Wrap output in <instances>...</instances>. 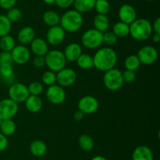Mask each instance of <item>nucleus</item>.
<instances>
[{"instance_id": "obj_1", "label": "nucleus", "mask_w": 160, "mask_h": 160, "mask_svg": "<svg viewBox=\"0 0 160 160\" xmlns=\"http://www.w3.org/2000/svg\"><path fill=\"white\" fill-rule=\"evenodd\" d=\"M92 58L94 67L98 71L104 72L114 68L118 61L117 52L109 46L98 49Z\"/></svg>"}, {"instance_id": "obj_2", "label": "nucleus", "mask_w": 160, "mask_h": 160, "mask_svg": "<svg viewBox=\"0 0 160 160\" xmlns=\"http://www.w3.org/2000/svg\"><path fill=\"white\" fill-rule=\"evenodd\" d=\"M129 26V35L136 41L139 42L146 41L153 34L152 23L147 19H136Z\"/></svg>"}, {"instance_id": "obj_3", "label": "nucleus", "mask_w": 160, "mask_h": 160, "mask_svg": "<svg viewBox=\"0 0 160 160\" xmlns=\"http://www.w3.org/2000/svg\"><path fill=\"white\" fill-rule=\"evenodd\" d=\"M84 18L82 14L75 9H70L60 17L59 25L66 32L75 33L82 28Z\"/></svg>"}, {"instance_id": "obj_4", "label": "nucleus", "mask_w": 160, "mask_h": 160, "mask_svg": "<svg viewBox=\"0 0 160 160\" xmlns=\"http://www.w3.org/2000/svg\"><path fill=\"white\" fill-rule=\"evenodd\" d=\"M45 66L48 67V70L57 73L67 66V60L63 53L60 50H48L45 56Z\"/></svg>"}, {"instance_id": "obj_5", "label": "nucleus", "mask_w": 160, "mask_h": 160, "mask_svg": "<svg viewBox=\"0 0 160 160\" xmlns=\"http://www.w3.org/2000/svg\"><path fill=\"white\" fill-rule=\"evenodd\" d=\"M103 83L106 89L110 91H117L121 89L123 85L122 72L117 68H112L105 72Z\"/></svg>"}, {"instance_id": "obj_6", "label": "nucleus", "mask_w": 160, "mask_h": 160, "mask_svg": "<svg viewBox=\"0 0 160 160\" xmlns=\"http://www.w3.org/2000/svg\"><path fill=\"white\" fill-rule=\"evenodd\" d=\"M103 33L95 28L88 29L84 31L81 36V43L85 48L89 50H95L101 46L102 42Z\"/></svg>"}, {"instance_id": "obj_7", "label": "nucleus", "mask_w": 160, "mask_h": 160, "mask_svg": "<svg viewBox=\"0 0 160 160\" xmlns=\"http://www.w3.org/2000/svg\"><path fill=\"white\" fill-rule=\"evenodd\" d=\"M9 98L15 101L16 103H24L25 100L29 97L28 86L21 83H13L9 86L8 89Z\"/></svg>"}, {"instance_id": "obj_8", "label": "nucleus", "mask_w": 160, "mask_h": 160, "mask_svg": "<svg viewBox=\"0 0 160 160\" xmlns=\"http://www.w3.org/2000/svg\"><path fill=\"white\" fill-rule=\"evenodd\" d=\"M140 63L144 65H151L158 59V51L152 45H144L139 49L137 54Z\"/></svg>"}, {"instance_id": "obj_9", "label": "nucleus", "mask_w": 160, "mask_h": 160, "mask_svg": "<svg viewBox=\"0 0 160 160\" xmlns=\"http://www.w3.org/2000/svg\"><path fill=\"white\" fill-rule=\"evenodd\" d=\"M18 111V104L10 98H5L0 100V119L2 120L12 119Z\"/></svg>"}, {"instance_id": "obj_10", "label": "nucleus", "mask_w": 160, "mask_h": 160, "mask_svg": "<svg viewBox=\"0 0 160 160\" xmlns=\"http://www.w3.org/2000/svg\"><path fill=\"white\" fill-rule=\"evenodd\" d=\"M78 110L84 115H92L96 112L99 108V103L96 97L86 95L81 97L78 103Z\"/></svg>"}, {"instance_id": "obj_11", "label": "nucleus", "mask_w": 160, "mask_h": 160, "mask_svg": "<svg viewBox=\"0 0 160 160\" xmlns=\"http://www.w3.org/2000/svg\"><path fill=\"white\" fill-rule=\"evenodd\" d=\"M45 96H46L47 100L50 103L56 105L63 103L67 97V94L63 87L56 84L48 86V89H46Z\"/></svg>"}, {"instance_id": "obj_12", "label": "nucleus", "mask_w": 160, "mask_h": 160, "mask_svg": "<svg viewBox=\"0 0 160 160\" xmlns=\"http://www.w3.org/2000/svg\"><path fill=\"white\" fill-rule=\"evenodd\" d=\"M77 77V73L73 69L64 67L56 73V83L62 87H69L74 84Z\"/></svg>"}, {"instance_id": "obj_13", "label": "nucleus", "mask_w": 160, "mask_h": 160, "mask_svg": "<svg viewBox=\"0 0 160 160\" xmlns=\"http://www.w3.org/2000/svg\"><path fill=\"white\" fill-rule=\"evenodd\" d=\"M12 55V61L19 65H23L27 64L30 61L31 56V52L26 45H16L10 52Z\"/></svg>"}, {"instance_id": "obj_14", "label": "nucleus", "mask_w": 160, "mask_h": 160, "mask_svg": "<svg viewBox=\"0 0 160 160\" xmlns=\"http://www.w3.org/2000/svg\"><path fill=\"white\" fill-rule=\"evenodd\" d=\"M66 38V31L60 25L50 27L46 33V42L54 46L62 43Z\"/></svg>"}, {"instance_id": "obj_15", "label": "nucleus", "mask_w": 160, "mask_h": 160, "mask_svg": "<svg viewBox=\"0 0 160 160\" xmlns=\"http://www.w3.org/2000/svg\"><path fill=\"white\" fill-rule=\"evenodd\" d=\"M118 17L120 21L130 25L137 19V12L131 5L123 4L119 9Z\"/></svg>"}, {"instance_id": "obj_16", "label": "nucleus", "mask_w": 160, "mask_h": 160, "mask_svg": "<svg viewBox=\"0 0 160 160\" xmlns=\"http://www.w3.org/2000/svg\"><path fill=\"white\" fill-rule=\"evenodd\" d=\"M67 61L69 62H76L80 56L83 53L82 47L77 42H71L68 44L62 52Z\"/></svg>"}, {"instance_id": "obj_17", "label": "nucleus", "mask_w": 160, "mask_h": 160, "mask_svg": "<svg viewBox=\"0 0 160 160\" xmlns=\"http://www.w3.org/2000/svg\"><path fill=\"white\" fill-rule=\"evenodd\" d=\"M30 50L35 56H45L48 51V44L42 38H35L30 43Z\"/></svg>"}, {"instance_id": "obj_18", "label": "nucleus", "mask_w": 160, "mask_h": 160, "mask_svg": "<svg viewBox=\"0 0 160 160\" xmlns=\"http://www.w3.org/2000/svg\"><path fill=\"white\" fill-rule=\"evenodd\" d=\"M34 39H35V31L32 27H23L20 28L17 33V40L20 45H29Z\"/></svg>"}, {"instance_id": "obj_19", "label": "nucleus", "mask_w": 160, "mask_h": 160, "mask_svg": "<svg viewBox=\"0 0 160 160\" xmlns=\"http://www.w3.org/2000/svg\"><path fill=\"white\" fill-rule=\"evenodd\" d=\"M132 160H154V156L148 146L140 145L133 152Z\"/></svg>"}, {"instance_id": "obj_20", "label": "nucleus", "mask_w": 160, "mask_h": 160, "mask_svg": "<svg viewBox=\"0 0 160 160\" xmlns=\"http://www.w3.org/2000/svg\"><path fill=\"white\" fill-rule=\"evenodd\" d=\"M24 103L27 110L31 113L39 112L43 106V102L39 96L29 95Z\"/></svg>"}, {"instance_id": "obj_21", "label": "nucleus", "mask_w": 160, "mask_h": 160, "mask_svg": "<svg viewBox=\"0 0 160 160\" xmlns=\"http://www.w3.org/2000/svg\"><path fill=\"white\" fill-rule=\"evenodd\" d=\"M93 25L95 29L104 33L107 31L109 28L110 21L107 15L104 14H97L93 20Z\"/></svg>"}, {"instance_id": "obj_22", "label": "nucleus", "mask_w": 160, "mask_h": 160, "mask_svg": "<svg viewBox=\"0 0 160 160\" xmlns=\"http://www.w3.org/2000/svg\"><path fill=\"white\" fill-rule=\"evenodd\" d=\"M29 148L31 153L35 157H42L46 154L48 150L46 144L42 140L33 141L30 144Z\"/></svg>"}, {"instance_id": "obj_23", "label": "nucleus", "mask_w": 160, "mask_h": 160, "mask_svg": "<svg viewBox=\"0 0 160 160\" xmlns=\"http://www.w3.org/2000/svg\"><path fill=\"white\" fill-rule=\"evenodd\" d=\"M95 3V0H74L73 6L75 10L82 14L90 12L94 9Z\"/></svg>"}, {"instance_id": "obj_24", "label": "nucleus", "mask_w": 160, "mask_h": 160, "mask_svg": "<svg viewBox=\"0 0 160 160\" xmlns=\"http://www.w3.org/2000/svg\"><path fill=\"white\" fill-rule=\"evenodd\" d=\"M42 19L44 23L49 28L59 25L60 22V16L54 10H48L44 13Z\"/></svg>"}, {"instance_id": "obj_25", "label": "nucleus", "mask_w": 160, "mask_h": 160, "mask_svg": "<svg viewBox=\"0 0 160 160\" xmlns=\"http://www.w3.org/2000/svg\"><path fill=\"white\" fill-rule=\"evenodd\" d=\"M112 32L117 38H125L129 35L130 26L128 24L122 21H118L112 26Z\"/></svg>"}, {"instance_id": "obj_26", "label": "nucleus", "mask_w": 160, "mask_h": 160, "mask_svg": "<svg viewBox=\"0 0 160 160\" xmlns=\"http://www.w3.org/2000/svg\"><path fill=\"white\" fill-rule=\"evenodd\" d=\"M17 130V125L12 119L2 120L0 125V131L6 136H10L15 133Z\"/></svg>"}, {"instance_id": "obj_27", "label": "nucleus", "mask_w": 160, "mask_h": 160, "mask_svg": "<svg viewBox=\"0 0 160 160\" xmlns=\"http://www.w3.org/2000/svg\"><path fill=\"white\" fill-rule=\"evenodd\" d=\"M77 64L83 70H89L94 67L93 58L88 53H82L76 61Z\"/></svg>"}, {"instance_id": "obj_28", "label": "nucleus", "mask_w": 160, "mask_h": 160, "mask_svg": "<svg viewBox=\"0 0 160 160\" xmlns=\"http://www.w3.org/2000/svg\"><path fill=\"white\" fill-rule=\"evenodd\" d=\"M15 46V39L12 35L9 34L0 37V48L2 51L11 52Z\"/></svg>"}, {"instance_id": "obj_29", "label": "nucleus", "mask_w": 160, "mask_h": 160, "mask_svg": "<svg viewBox=\"0 0 160 160\" xmlns=\"http://www.w3.org/2000/svg\"><path fill=\"white\" fill-rule=\"evenodd\" d=\"M78 144L83 151L90 152L93 149L95 143L92 136L88 134H82L78 138Z\"/></svg>"}, {"instance_id": "obj_30", "label": "nucleus", "mask_w": 160, "mask_h": 160, "mask_svg": "<svg viewBox=\"0 0 160 160\" xmlns=\"http://www.w3.org/2000/svg\"><path fill=\"white\" fill-rule=\"evenodd\" d=\"M141 63L137 55L131 54L127 56L124 61V67L126 70L136 72L140 67Z\"/></svg>"}, {"instance_id": "obj_31", "label": "nucleus", "mask_w": 160, "mask_h": 160, "mask_svg": "<svg viewBox=\"0 0 160 160\" xmlns=\"http://www.w3.org/2000/svg\"><path fill=\"white\" fill-rule=\"evenodd\" d=\"M94 9L96 10L98 14L107 15L111 9L110 3H109L108 0H95Z\"/></svg>"}, {"instance_id": "obj_32", "label": "nucleus", "mask_w": 160, "mask_h": 160, "mask_svg": "<svg viewBox=\"0 0 160 160\" xmlns=\"http://www.w3.org/2000/svg\"><path fill=\"white\" fill-rule=\"evenodd\" d=\"M12 29V23L6 15H0V37L9 35Z\"/></svg>"}, {"instance_id": "obj_33", "label": "nucleus", "mask_w": 160, "mask_h": 160, "mask_svg": "<svg viewBox=\"0 0 160 160\" xmlns=\"http://www.w3.org/2000/svg\"><path fill=\"white\" fill-rule=\"evenodd\" d=\"M28 92L30 95L40 96L44 91V86L42 83L38 81L31 82L28 86Z\"/></svg>"}, {"instance_id": "obj_34", "label": "nucleus", "mask_w": 160, "mask_h": 160, "mask_svg": "<svg viewBox=\"0 0 160 160\" xmlns=\"http://www.w3.org/2000/svg\"><path fill=\"white\" fill-rule=\"evenodd\" d=\"M42 81L45 86H50L55 85L56 83V73L52 71H46L42 75Z\"/></svg>"}, {"instance_id": "obj_35", "label": "nucleus", "mask_w": 160, "mask_h": 160, "mask_svg": "<svg viewBox=\"0 0 160 160\" xmlns=\"http://www.w3.org/2000/svg\"><path fill=\"white\" fill-rule=\"evenodd\" d=\"M6 16L10 20L11 23H12V22H17L18 20H20L21 19L22 12L19 8H17L14 6V7L8 9L7 13H6Z\"/></svg>"}, {"instance_id": "obj_36", "label": "nucleus", "mask_w": 160, "mask_h": 160, "mask_svg": "<svg viewBox=\"0 0 160 160\" xmlns=\"http://www.w3.org/2000/svg\"><path fill=\"white\" fill-rule=\"evenodd\" d=\"M117 40H118V38L115 35V34L112 31H107L103 33L102 42L106 44V45H108V46L115 45L117 43Z\"/></svg>"}, {"instance_id": "obj_37", "label": "nucleus", "mask_w": 160, "mask_h": 160, "mask_svg": "<svg viewBox=\"0 0 160 160\" xmlns=\"http://www.w3.org/2000/svg\"><path fill=\"white\" fill-rule=\"evenodd\" d=\"M13 67L12 64H1L0 65V76L3 79L13 76Z\"/></svg>"}, {"instance_id": "obj_38", "label": "nucleus", "mask_w": 160, "mask_h": 160, "mask_svg": "<svg viewBox=\"0 0 160 160\" xmlns=\"http://www.w3.org/2000/svg\"><path fill=\"white\" fill-rule=\"evenodd\" d=\"M122 76H123V83H132L136 80L137 75H136V72L130 70H125L124 72H122Z\"/></svg>"}, {"instance_id": "obj_39", "label": "nucleus", "mask_w": 160, "mask_h": 160, "mask_svg": "<svg viewBox=\"0 0 160 160\" xmlns=\"http://www.w3.org/2000/svg\"><path fill=\"white\" fill-rule=\"evenodd\" d=\"M12 55L10 52L2 51L0 53V65L1 64H12Z\"/></svg>"}, {"instance_id": "obj_40", "label": "nucleus", "mask_w": 160, "mask_h": 160, "mask_svg": "<svg viewBox=\"0 0 160 160\" xmlns=\"http://www.w3.org/2000/svg\"><path fill=\"white\" fill-rule=\"evenodd\" d=\"M33 65L37 68H42L45 66V56H35L33 59Z\"/></svg>"}, {"instance_id": "obj_41", "label": "nucleus", "mask_w": 160, "mask_h": 160, "mask_svg": "<svg viewBox=\"0 0 160 160\" xmlns=\"http://www.w3.org/2000/svg\"><path fill=\"white\" fill-rule=\"evenodd\" d=\"M74 0H56L55 3L61 9H67L73 5Z\"/></svg>"}, {"instance_id": "obj_42", "label": "nucleus", "mask_w": 160, "mask_h": 160, "mask_svg": "<svg viewBox=\"0 0 160 160\" xmlns=\"http://www.w3.org/2000/svg\"><path fill=\"white\" fill-rule=\"evenodd\" d=\"M17 0H0V6L4 9H9L14 7Z\"/></svg>"}, {"instance_id": "obj_43", "label": "nucleus", "mask_w": 160, "mask_h": 160, "mask_svg": "<svg viewBox=\"0 0 160 160\" xmlns=\"http://www.w3.org/2000/svg\"><path fill=\"white\" fill-rule=\"evenodd\" d=\"M9 145V141H8L7 136L3 135L0 132V152H3L7 148Z\"/></svg>"}, {"instance_id": "obj_44", "label": "nucleus", "mask_w": 160, "mask_h": 160, "mask_svg": "<svg viewBox=\"0 0 160 160\" xmlns=\"http://www.w3.org/2000/svg\"><path fill=\"white\" fill-rule=\"evenodd\" d=\"M152 31L156 34H160V18L157 17L156 20H154L152 24Z\"/></svg>"}, {"instance_id": "obj_45", "label": "nucleus", "mask_w": 160, "mask_h": 160, "mask_svg": "<svg viewBox=\"0 0 160 160\" xmlns=\"http://www.w3.org/2000/svg\"><path fill=\"white\" fill-rule=\"evenodd\" d=\"M84 115H84L82 111H81L80 110H78V111H75L74 115H73V118H74L75 120L79 122V121H81L84 119Z\"/></svg>"}, {"instance_id": "obj_46", "label": "nucleus", "mask_w": 160, "mask_h": 160, "mask_svg": "<svg viewBox=\"0 0 160 160\" xmlns=\"http://www.w3.org/2000/svg\"><path fill=\"white\" fill-rule=\"evenodd\" d=\"M151 37L152 38V41L155 43H159L160 41V34H156V33H154V34L152 35Z\"/></svg>"}, {"instance_id": "obj_47", "label": "nucleus", "mask_w": 160, "mask_h": 160, "mask_svg": "<svg viewBox=\"0 0 160 160\" xmlns=\"http://www.w3.org/2000/svg\"><path fill=\"white\" fill-rule=\"evenodd\" d=\"M92 160H107V158H105L102 155H96V156L93 157Z\"/></svg>"}, {"instance_id": "obj_48", "label": "nucleus", "mask_w": 160, "mask_h": 160, "mask_svg": "<svg viewBox=\"0 0 160 160\" xmlns=\"http://www.w3.org/2000/svg\"><path fill=\"white\" fill-rule=\"evenodd\" d=\"M42 1L48 5H52V4H54L56 0H42Z\"/></svg>"}, {"instance_id": "obj_49", "label": "nucleus", "mask_w": 160, "mask_h": 160, "mask_svg": "<svg viewBox=\"0 0 160 160\" xmlns=\"http://www.w3.org/2000/svg\"><path fill=\"white\" fill-rule=\"evenodd\" d=\"M2 119H0V125H1V123H2Z\"/></svg>"}, {"instance_id": "obj_50", "label": "nucleus", "mask_w": 160, "mask_h": 160, "mask_svg": "<svg viewBox=\"0 0 160 160\" xmlns=\"http://www.w3.org/2000/svg\"><path fill=\"white\" fill-rule=\"evenodd\" d=\"M147 1H150V2H152V1H155V0H147Z\"/></svg>"}]
</instances>
